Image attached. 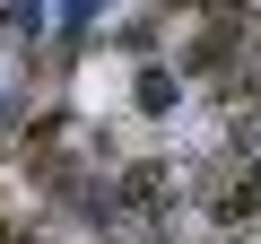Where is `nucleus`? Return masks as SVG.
<instances>
[{"label":"nucleus","mask_w":261,"mask_h":244,"mask_svg":"<svg viewBox=\"0 0 261 244\" xmlns=\"http://www.w3.org/2000/svg\"><path fill=\"white\" fill-rule=\"evenodd\" d=\"M200 201H209V218H226V227H244V218H261V166H218Z\"/></svg>","instance_id":"f257e3e1"},{"label":"nucleus","mask_w":261,"mask_h":244,"mask_svg":"<svg viewBox=\"0 0 261 244\" xmlns=\"http://www.w3.org/2000/svg\"><path fill=\"white\" fill-rule=\"evenodd\" d=\"M235 35H244V27H235V18H218V27L183 53V61H192V70H226V61H235Z\"/></svg>","instance_id":"f03ea898"},{"label":"nucleus","mask_w":261,"mask_h":244,"mask_svg":"<svg viewBox=\"0 0 261 244\" xmlns=\"http://www.w3.org/2000/svg\"><path fill=\"white\" fill-rule=\"evenodd\" d=\"M166 201V166H130L122 175V209H157Z\"/></svg>","instance_id":"7ed1b4c3"},{"label":"nucleus","mask_w":261,"mask_h":244,"mask_svg":"<svg viewBox=\"0 0 261 244\" xmlns=\"http://www.w3.org/2000/svg\"><path fill=\"white\" fill-rule=\"evenodd\" d=\"M0 244H35V235H27V227H0Z\"/></svg>","instance_id":"20e7f679"}]
</instances>
